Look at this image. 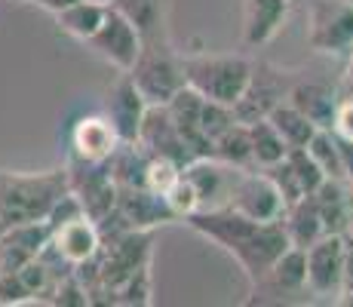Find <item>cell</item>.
<instances>
[{
	"label": "cell",
	"mask_w": 353,
	"mask_h": 307,
	"mask_svg": "<svg viewBox=\"0 0 353 307\" xmlns=\"http://www.w3.org/2000/svg\"><path fill=\"white\" fill-rule=\"evenodd\" d=\"M181 221L194 230V234L206 237L209 243L221 246L230 258L243 268L249 286L264 277V270L276 261L283 249H289L286 230L280 221H255V218L240 215L230 206H209L196 209L185 215Z\"/></svg>",
	"instance_id": "6da1fadb"
},
{
	"label": "cell",
	"mask_w": 353,
	"mask_h": 307,
	"mask_svg": "<svg viewBox=\"0 0 353 307\" xmlns=\"http://www.w3.org/2000/svg\"><path fill=\"white\" fill-rule=\"evenodd\" d=\"M62 194H68L65 166L40 169V172L0 169V234L16 228V224L43 221Z\"/></svg>",
	"instance_id": "7a4b0ae2"
},
{
	"label": "cell",
	"mask_w": 353,
	"mask_h": 307,
	"mask_svg": "<svg viewBox=\"0 0 353 307\" xmlns=\"http://www.w3.org/2000/svg\"><path fill=\"white\" fill-rule=\"evenodd\" d=\"M181 68H185V83L191 90L228 108H234L252 74V61L236 52H191V56H181Z\"/></svg>",
	"instance_id": "3957f363"
},
{
	"label": "cell",
	"mask_w": 353,
	"mask_h": 307,
	"mask_svg": "<svg viewBox=\"0 0 353 307\" xmlns=\"http://www.w3.org/2000/svg\"><path fill=\"white\" fill-rule=\"evenodd\" d=\"M135 90L148 105H166L175 92L185 86V68H181V56L172 50L166 31L141 37V50L135 56L132 68H129Z\"/></svg>",
	"instance_id": "277c9868"
},
{
	"label": "cell",
	"mask_w": 353,
	"mask_h": 307,
	"mask_svg": "<svg viewBox=\"0 0 353 307\" xmlns=\"http://www.w3.org/2000/svg\"><path fill=\"white\" fill-rule=\"evenodd\" d=\"M304 37L314 52L347 59L353 52V0H310Z\"/></svg>",
	"instance_id": "5b68a950"
},
{
	"label": "cell",
	"mask_w": 353,
	"mask_h": 307,
	"mask_svg": "<svg viewBox=\"0 0 353 307\" xmlns=\"http://www.w3.org/2000/svg\"><path fill=\"white\" fill-rule=\"evenodd\" d=\"M292 77L270 61H252V74L246 80V90L234 101V117L240 123L264 120L280 101H286Z\"/></svg>",
	"instance_id": "8992f818"
},
{
	"label": "cell",
	"mask_w": 353,
	"mask_h": 307,
	"mask_svg": "<svg viewBox=\"0 0 353 307\" xmlns=\"http://www.w3.org/2000/svg\"><path fill=\"white\" fill-rule=\"evenodd\" d=\"M225 206L236 209L246 218H255V221H280L283 209H286L280 190L274 188L264 169H236Z\"/></svg>",
	"instance_id": "52a82bcc"
},
{
	"label": "cell",
	"mask_w": 353,
	"mask_h": 307,
	"mask_svg": "<svg viewBox=\"0 0 353 307\" xmlns=\"http://www.w3.org/2000/svg\"><path fill=\"white\" fill-rule=\"evenodd\" d=\"M68 172V190L77 197L80 209L86 218L99 221L114 209V197H117V184L111 179V169L105 163H83V160H71L65 163Z\"/></svg>",
	"instance_id": "ba28073f"
},
{
	"label": "cell",
	"mask_w": 353,
	"mask_h": 307,
	"mask_svg": "<svg viewBox=\"0 0 353 307\" xmlns=\"http://www.w3.org/2000/svg\"><path fill=\"white\" fill-rule=\"evenodd\" d=\"M344 258H347V240L338 234H325L304 249V270H307L310 295L338 298L344 279Z\"/></svg>",
	"instance_id": "9c48e42d"
},
{
	"label": "cell",
	"mask_w": 353,
	"mask_h": 307,
	"mask_svg": "<svg viewBox=\"0 0 353 307\" xmlns=\"http://www.w3.org/2000/svg\"><path fill=\"white\" fill-rule=\"evenodd\" d=\"M135 145L148 157H166V160L179 163V166H188L191 160H196L194 151L188 148V141L181 139L179 126L169 117L166 105H148L139 135H135Z\"/></svg>",
	"instance_id": "30bf717a"
},
{
	"label": "cell",
	"mask_w": 353,
	"mask_h": 307,
	"mask_svg": "<svg viewBox=\"0 0 353 307\" xmlns=\"http://www.w3.org/2000/svg\"><path fill=\"white\" fill-rule=\"evenodd\" d=\"M307 292V270H304V249H283L276 261L264 270V277L252 283L249 292V304H264V301H283L289 295H301Z\"/></svg>",
	"instance_id": "8fae6325"
},
{
	"label": "cell",
	"mask_w": 353,
	"mask_h": 307,
	"mask_svg": "<svg viewBox=\"0 0 353 307\" xmlns=\"http://www.w3.org/2000/svg\"><path fill=\"white\" fill-rule=\"evenodd\" d=\"M86 43H90L101 59L111 61L114 68L129 71V68H132V61H135V56H139V50H141V31L129 22L123 12H117L114 6H108V12H105V19H101L99 31L92 34Z\"/></svg>",
	"instance_id": "7c38bea8"
},
{
	"label": "cell",
	"mask_w": 353,
	"mask_h": 307,
	"mask_svg": "<svg viewBox=\"0 0 353 307\" xmlns=\"http://www.w3.org/2000/svg\"><path fill=\"white\" fill-rule=\"evenodd\" d=\"M145 111H148V101L141 99L139 90H135L132 77H129L126 71H120V80L108 90L105 111H101L108 117V123L114 126V132H117L120 141H135Z\"/></svg>",
	"instance_id": "4fadbf2b"
},
{
	"label": "cell",
	"mask_w": 353,
	"mask_h": 307,
	"mask_svg": "<svg viewBox=\"0 0 353 307\" xmlns=\"http://www.w3.org/2000/svg\"><path fill=\"white\" fill-rule=\"evenodd\" d=\"M71 141V160H83V163H105L108 157L117 151L120 139L114 132V126L108 123L105 114H86L71 126L68 132Z\"/></svg>",
	"instance_id": "5bb4252c"
},
{
	"label": "cell",
	"mask_w": 353,
	"mask_h": 307,
	"mask_svg": "<svg viewBox=\"0 0 353 307\" xmlns=\"http://www.w3.org/2000/svg\"><path fill=\"white\" fill-rule=\"evenodd\" d=\"M52 237V224L46 221H28L0 234V270H19L22 264L34 261L43 252V246Z\"/></svg>",
	"instance_id": "9a60e30c"
},
{
	"label": "cell",
	"mask_w": 353,
	"mask_h": 307,
	"mask_svg": "<svg viewBox=\"0 0 353 307\" xmlns=\"http://www.w3.org/2000/svg\"><path fill=\"white\" fill-rule=\"evenodd\" d=\"M50 246L65 258L68 264H83L101 249V234L96 228V221L86 215H77L65 224H56L50 237Z\"/></svg>",
	"instance_id": "2e32d148"
},
{
	"label": "cell",
	"mask_w": 353,
	"mask_h": 307,
	"mask_svg": "<svg viewBox=\"0 0 353 307\" xmlns=\"http://www.w3.org/2000/svg\"><path fill=\"white\" fill-rule=\"evenodd\" d=\"M289 16V0H243V43L264 46L276 37Z\"/></svg>",
	"instance_id": "e0dca14e"
},
{
	"label": "cell",
	"mask_w": 353,
	"mask_h": 307,
	"mask_svg": "<svg viewBox=\"0 0 353 307\" xmlns=\"http://www.w3.org/2000/svg\"><path fill=\"white\" fill-rule=\"evenodd\" d=\"M286 101L292 108H298L316 129H332V117H335L338 105V92L332 86L320 83V80H292Z\"/></svg>",
	"instance_id": "ac0fdd59"
},
{
	"label": "cell",
	"mask_w": 353,
	"mask_h": 307,
	"mask_svg": "<svg viewBox=\"0 0 353 307\" xmlns=\"http://www.w3.org/2000/svg\"><path fill=\"white\" fill-rule=\"evenodd\" d=\"M280 224H283V230H286L289 246H295V249H307L310 243L325 237L314 194H304V197H298L295 203H289L280 215Z\"/></svg>",
	"instance_id": "d6986e66"
},
{
	"label": "cell",
	"mask_w": 353,
	"mask_h": 307,
	"mask_svg": "<svg viewBox=\"0 0 353 307\" xmlns=\"http://www.w3.org/2000/svg\"><path fill=\"white\" fill-rule=\"evenodd\" d=\"M314 203H316V212H320L325 234L344 237V230H347V212H350V188L347 184L335 181V179H325L320 188L314 190Z\"/></svg>",
	"instance_id": "ffe728a7"
},
{
	"label": "cell",
	"mask_w": 353,
	"mask_h": 307,
	"mask_svg": "<svg viewBox=\"0 0 353 307\" xmlns=\"http://www.w3.org/2000/svg\"><path fill=\"white\" fill-rule=\"evenodd\" d=\"M212 160L225 163V166H230V169H255L246 123L234 120L225 132L212 141Z\"/></svg>",
	"instance_id": "44dd1931"
},
{
	"label": "cell",
	"mask_w": 353,
	"mask_h": 307,
	"mask_svg": "<svg viewBox=\"0 0 353 307\" xmlns=\"http://www.w3.org/2000/svg\"><path fill=\"white\" fill-rule=\"evenodd\" d=\"M108 12V3L99 0H77V3L65 6L62 12H56V22L65 34H71L74 40H90L99 31L101 19Z\"/></svg>",
	"instance_id": "7402d4cb"
},
{
	"label": "cell",
	"mask_w": 353,
	"mask_h": 307,
	"mask_svg": "<svg viewBox=\"0 0 353 307\" xmlns=\"http://www.w3.org/2000/svg\"><path fill=\"white\" fill-rule=\"evenodd\" d=\"M246 129H249V145H252V163H255V169L274 166V163H280L283 157H286L289 145L280 139V132L270 126L268 117L255 120V123H246Z\"/></svg>",
	"instance_id": "603a6c76"
},
{
	"label": "cell",
	"mask_w": 353,
	"mask_h": 307,
	"mask_svg": "<svg viewBox=\"0 0 353 307\" xmlns=\"http://www.w3.org/2000/svg\"><path fill=\"white\" fill-rule=\"evenodd\" d=\"M268 120H270V126L280 132V139L286 141L289 148H304L316 132L314 123L304 117L298 108H292L289 101H280V105L268 114Z\"/></svg>",
	"instance_id": "cb8c5ba5"
},
{
	"label": "cell",
	"mask_w": 353,
	"mask_h": 307,
	"mask_svg": "<svg viewBox=\"0 0 353 307\" xmlns=\"http://www.w3.org/2000/svg\"><path fill=\"white\" fill-rule=\"evenodd\" d=\"M108 6L123 12L129 22L141 31V37L166 31L163 28V0H111Z\"/></svg>",
	"instance_id": "d4e9b609"
},
{
	"label": "cell",
	"mask_w": 353,
	"mask_h": 307,
	"mask_svg": "<svg viewBox=\"0 0 353 307\" xmlns=\"http://www.w3.org/2000/svg\"><path fill=\"white\" fill-rule=\"evenodd\" d=\"M307 154L314 157V163L323 169L325 179L344 181V169H341V148H338V135L332 129H316L314 139L307 141Z\"/></svg>",
	"instance_id": "484cf974"
},
{
	"label": "cell",
	"mask_w": 353,
	"mask_h": 307,
	"mask_svg": "<svg viewBox=\"0 0 353 307\" xmlns=\"http://www.w3.org/2000/svg\"><path fill=\"white\" fill-rule=\"evenodd\" d=\"M286 163H289L292 175H295L298 188H301V194H314V190L325 181L323 169L314 163V157L307 154V148H289V151H286Z\"/></svg>",
	"instance_id": "4316f807"
},
{
	"label": "cell",
	"mask_w": 353,
	"mask_h": 307,
	"mask_svg": "<svg viewBox=\"0 0 353 307\" xmlns=\"http://www.w3.org/2000/svg\"><path fill=\"white\" fill-rule=\"evenodd\" d=\"M234 120H236L234 117V108L203 99V105H200V132H203V139H206L209 145H212V141L219 139V135L225 132Z\"/></svg>",
	"instance_id": "83f0119b"
},
{
	"label": "cell",
	"mask_w": 353,
	"mask_h": 307,
	"mask_svg": "<svg viewBox=\"0 0 353 307\" xmlns=\"http://www.w3.org/2000/svg\"><path fill=\"white\" fill-rule=\"evenodd\" d=\"M181 175V166L172 160H166V157H148V166H145V188L154 190V194H163L166 197V190L172 188L175 181H179Z\"/></svg>",
	"instance_id": "f1b7e54d"
},
{
	"label": "cell",
	"mask_w": 353,
	"mask_h": 307,
	"mask_svg": "<svg viewBox=\"0 0 353 307\" xmlns=\"http://www.w3.org/2000/svg\"><path fill=\"white\" fill-rule=\"evenodd\" d=\"M332 132H335L338 139L353 141V99H347V95H338L335 117H332Z\"/></svg>",
	"instance_id": "f546056e"
},
{
	"label": "cell",
	"mask_w": 353,
	"mask_h": 307,
	"mask_svg": "<svg viewBox=\"0 0 353 307\" xmlns=\"http://www.w3.org/2000/svg\"><path fill=\"white\" fill-rule=\"evenodd\" d=\"M338 304H353V246L347 243V258H344V279H341V292L335 298Z\"/></svg>",
	"instance_id": "4dcf8cb0"
},
{
	"label": "cell",
	"mask_w": 353,
	"mask_h": 307,
	"mask_svg": "<svg viewBox=\"0 0 353 307\" xmlns=\"http://www.w3.org/2000/svg\"><path fill=\"white\" fill-rule=\"evenodd\" d=\"M341 148V169H344V184L353 190V141L350 139H338Z\"/></svg>",
	"instance_id": "1f68e13d"
},
{
	"label": "cell",
	"mask_w": 353,
	"mask_h": 307,
	"mask_svg": "<svg viewBox=\"0 0 353 307\" xmlns=\"http://www.w3.org/2000/svg\"><path fill=\"white\" fill-rule=\"evenodd\" d=\"M31 3H37L40 10H46V12H52V16H56V12H62L65 6L77 3V0H31Z\"/></svg>",
	"instance_id": "d6a6232c"
},
{
	"label": "cell",
	"mask_w": 353,
	"mask_h": 307,
	"mask_svg": "<svg viewBox=\"0 0 353 307\" xmlns=\"http://www.w3.org/2000/svg\"><path fill=\"white\" fill-rule=\"evenodd\" d=\"M350 68H347V74H344V80H341V86H338V95H347V99H353V52H350Z\"/></svg>",
	"instance_id": "836d02e7"
},
{
	"label": "cell",
	"mask_w": 353,
	"mask_h": 307,
	"mask_svg": "<svg viewBox=\"0 0 353 307\" xmlns=\"http://www.w3.org/2000/svg\"><path fill=\"white\" fill-rule=\"evenodd\" d=\"M344 240L353 246V190H350V212H347V230H344Z\"/></svg>",
	"instance_id": "e575fe53"
},
{
	"label": "cell",
	"mask_w": 353,
	"mask_h": 307,
	"mask_svg": "<svg viewBox=\"0 0 353 307\" xmlns=\"http://www.w3.org/2000/svg\"><path fill=\"white\" fill-rule=\"evenodd\" d=\"M99 3H111V0H99Z\"/></svg>",
	"instance_id": "d590c367"
}]
</instances>
